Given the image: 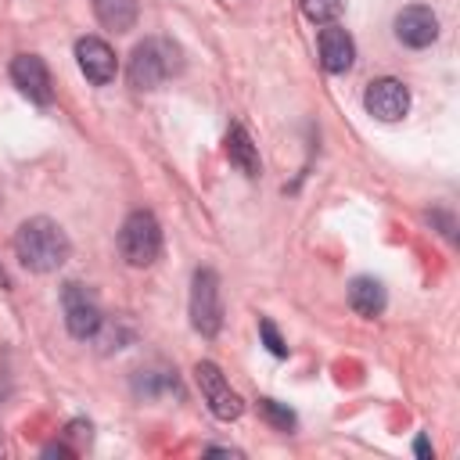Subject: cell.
Here are the masks:
<instances>
[{"label": "cell", "instance_id": "6da1fadb", "mask_svg": "<svg viewBox=\"0 0 460 460\" xmlns=\"http://www.w3.org/2000/svg\"><path fill=\"white\" fill-rule=\"evenodd\" d=\"M14 255L29 273H54L68 262L72 241L61 230V223L47 216H32L14 230Z\"/></svg>", "mask_w": 460, "mask_h": 460}, {"label": "cell", "instance_id": "7a4b0ae2", "mask_svg": "<svg viewBox=\"0 0 460 460\" xmlns=\"http://www.w3.org/2000/svg\"><path fill=\"white\" fill-rule=\"evenodd\" d=\"M183 72V50L165 36H147L129 54V86L133 90H158L165 79Z\"/></svg>", "mask_w": 460, "mask_h": 460}, {"label": "cell", "instance_id": "3957f363", "mask_svg": "<svg viewBox=\"0 0 460 460\" xmlns=\"http://www.w3.org/2000/svg\"><path fill=\"white\" fill-rule=\"evenodd\" d=\"M119 252L126 259V266L133 270H144V266H155L158 255H162V226L155 219V212L147 208H137L122 219L119 226Z\"/></svg>", "mask_w": 460, "mask_h": 460}, {"label": "cell", "instance_id": "277c9868", "mask_svg": "<svg viewBox=\"0 0 460 460\" xmlns=\"http://www.w3.org/2000/svg\"><path fill=\"white\" fill-rule=\"evenodd\" d=\"M190 327L201 338H216L223 327V291L216 270H194L190 277Z\"/></svg>", "mask_w": 460, "mask_h": 460}, {"label": "cell", "instance_id": "5b68a950", "mask_svg": "<svg viewBox=\"0 0 460 460\" xmlns=\"http://www.w3.org/2000/svg\"><path fill=\"white\" fill-rule=\"evenodd\" d=\"M61 309H65V327H68V334L79 338V341H90L93 331H97L101 320H104V313H101V305H97V295H93L86 284H79V280H68V284L61 288Z\"/></svg>", "mask_w": 460, "mask_h": 460}, {"label": "cell", "instance_id": "8992f818", "mask_svg": "<svg viewBox=\"0 0 460 460\" xmlns=\"http://www.w3.org/2000/svg\"><path fill=\"white\" fill-rule=\"evenodd\" d=\"M194 377H198V388L208 402V410L219 417V420H237L244 413V399L230 388V381L223 377V370L212 363V359H201L194 367Z\"/></svg>", "mask_w": 460, "mask_h": 460}, {"label": "cell", "instance_id": "52a82bcc", "mask_svg": "<svg viewBox=\"0 0 460 460\" xmlns=\"http://www.w3.org/2000/svg\"><path fill=\"white\" fill-rule=\"evenodd\" d=\"M392 29H395V40L402 47L424 50V47H431L438 40V14L431 7H424V4H410V7H402L395 14Z\"/></svg>", "mask_w": 460, "mask_h": 460}, {"label": "cell", "instance_id": "ba28073f", "mask_svg": "<svg viewBox=\"0 0 460 460\" xmlns=\"http://www.w3.org/2000/svg\"><path fill=\"white\" fill-rule=\"evenodd\" d=\"M363 108L381 122H399L410 111V90L392 75L374 79L367 86V93H363Z\"/></svg>", "mask_w": 460, "mask_h": 460}, {"label": "cell", "instance_id": "9c48e42d", "mask_svg": "<svg viewBox=\"0 0 460 460\" xmlns=\"http://www.w3.org/2000/svg\"><path fill=\"white\" fill-rule=\"evenodd\" d=\"M11 83L32 101V104H50L54 101V83L47 72V61L36 54H18L11 61Z\"/></svg>", "mask_w": 460, "mask_h": 460}, {"label": "cell", "instance_id": "30bf717a", "mask_svg": "<svg viewBox=\"0 0 460 460\" xmlns=\"http://www.w3.org/2000/svg\"><path fill=\"white\" fill-rule=\"evenodd\" d=\"M75 61H79V72L93 83V86H108L119 72V61H115V50L101 40V36H83L75 40Z\"/></svg>", "mask_w": 460, "mask_h": 460}, {"label": "cell", "instance_id": "8fae6325", "mask_svg": "<svg viewBox=\"0 0 460 460\" xmlns=\"http://www.w3.org/2000/svg\"><path fill=\"white\" fill-rule=\"evenodd\" d=\"M352 61H356V43H352V36H349L338 22L323 25V29H320V65H323L331 75H345V72L352 68Z\"/></svg>", "mask_w": 460, "mask_h": 460}, {"label": "cell", "instance_id": "7c38bea8", "mask_svg": "<svg viewBox=\"0 0 460 460\" xmlns=\"http://www.w3.org/2000/svg\"><path fill=\"white\" fill-rule=\"evenodd\" d=\"M226 158H230V165L237 169V172H244L248 180H255L259 172H262V162H259V151H255V144H252V137L244 133V126H230L226 129Z\"/></svg>", "mask_w": 460, "mask_h": 460}, {"label": "cell", "instance_id": "4fadbf2b", "mask_svg": "<svg viewBox=\"0 0 460 460\" xmlns=\"http://www.w3.org/2000/svg\"><path fill=\"white\" fill-rule=\"evenodd\" d=\"M385 284L374 277H352L349 280V305L359 316H381L385 313Z\"/></svg>", "mask_w": 460, "mask_h": 460}, {"label": "cell", "instance_id": "5bb4252c", "mask_svg": "<svg viewBox=\"0 0 460 460\" xmlns=\"http://www.w3.org/2000/svg\"><path fill=\"white\" fill-rule=\"evenodd\" d=\"M93 14L104 29L111 32H129L137 25V14H140V4L137 0H93Z\"/></svg>", "mask_w": 460, "mask_h": 460}, {"label": "cell", "instance_id": "9a60e30c", "mask_svg": "<svg viewBox=\"0 0 460 460\" xmlns=\"http://www.w3.org/2000/svg\"><path fill=\"white\" fill-rule=\"evenodd\" d=\"M137 338V327H133V320H126V316H115V320H101V327L93 331V345H97V352H119V349H126L129 341Z\"/></svg>", "mask_w": 460, "mask_h": 460}, {"label": "cell", "instance_id": "2e32d148", "mask_svg": "<svg viewBox=\"0 0 460 460\" xmlns=\"http://www.w3.org/2000/svg\"><path fill=\"white\" fill-rule=\"evenodd\" d=\"M133 392L144 399H158L165 392H176V370H137L133 374Z\"/></svg>", "mask_w": 460, "mask_h": 460}, {"label": "cell", "instance_id": "e0dca14e", "mask_svg": "<svg viewBox=\"0 0 460 460\" xmlns=\"http://www.w3.org/2000/svg\"><path fill=\"white\" fill-rule=\"evenodd\" d=\"M341 11H345V0H302V14L313 25H331L341 18Z\"/></svg>", "mask_w": 460, "mask_h": 460}, {"label": "cell", "instance_id": "ac0fdd59", "mask_svg": "<svg viewBox=\"0 0 460 460\" xmlns=\"http://www.w3.org/2000/svg\"><path fill=\"white\" fill-rule=\"evenodd\" d=\"M255 410H259V417H262L266 424H273L277 431H291V428H295V413H291L284 402H277V399H259Z\"/></svg>", "mask_w": 460, "mask_h": 460}, {"label": "cell", "instance_id": "d6986e66", "mask_svg": "<svg viewBox=\"0 0 460 460\" xmlns=\"http://www.w3.org/2000/svg\"><path fill=\"white\" fill-rule=\"evenodd\" d=\"M259 334H262V345H266L273 356H288V345H284V338H280V331L273 327V320H270V316H262V320H259Z\"/></svg>", "mask_w": 460, "mask_h": 460}, {"label": "cell", "instance_id": "ffe728a7", "mask_svg": "<svg viewBox=\"0 0 460 460\" xmlns=\"http://www.w3.org/2000/svg\"><path fill=\"white\" fill-rule=\"evenodd\" d=\"M413 453H417L420 460H428V456H431V442H428L424 435H417V442H413Z\"/></svg>", "mask_w": 460, "mask_h": 460}, {"label": "cell", "instance_id": "44dd1931", "mask_svg": "<svg viewBox=\"0 0 460 460\" xmlns=\"http://www.w3.org/2000/svg\"><path fill=\"white\" fill-rule=\"evenodd\" d=\"M43 456H72V449L68 446H47Z\"/></svg>", "mask_w": 460, "mask_h": 460}, {"label": "cell", "instance_id": "7402d4cb", "mask_svg": "<svg viewBox=\"0 0 460 460\" xmlns=\"http://www.w3.org/2000/svg\"><path fill=\"white\" fill-rule=\"evenodd\" d=\"M0 284H4V288H11V277L4 273V266H0Z\"/></svg>", "mask_w": 460, "mask_h": 460}]
</instances>
